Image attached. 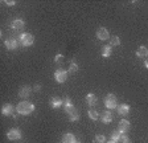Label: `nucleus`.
I'll list each match as a JSON object with an SVG mask.
<instances>
[{
    "instance_id": "nucleus-1",
    "label": "nucleus",
    "mask_w": 148,
    "mask_h": 143,
    "mask_svg": "<svg viewBox=\"0 0 148 143\" xmlns=\"http://www.w3.org/2000/svg\"><path fill=\"white\" fill-rule=\"evenodd\" d=\"M16 111L21 115H29L34 111V105L28 102V101H23V102H20L16 106Z\"/></svg>"
},
{
    "instance_id": "nucleus-2",
    "label": "nucleus",
    "mask_w": 148,
    "mask_h": 143,
    "mask_svg": "<svg viewBox=\"0 0 148 143\" xmlns=\"http://www.w3.org/2000/svg\"><path fill=\"white\" fill-rule=\"evenodd\" d=\"M18 41H20V44L24 45V47H31L32 44L34 43V37L31 33H23L21 36H20V38H18Z\"/></svg>"
},
{
    "instance_id": "nucleus-3",
    "label": "nucleus",
    "mask_w": 148,
    "mask_h": 143,
    "mask_svg": "<svg viewBox=\"0 0 148 143\" xmlns=\"http://www.w3.org/2000/svg\"><path fill=\"white\" fill-rule=\"evenodd\" d=\"M105 105L107 106V109H115L118 106V100L114 94H108L105 98Z\"/></svg>"
},
{
    "instance_id": "nucleus-4",
    "label": "nucleus",
    "mask_w": 148,
    "mask_h": 143,
    "mask_svg": "<svg viewBox=\"0 0 148 143\" xmlns=\"http://www.w3.org/2000/svg\"><path fill=\"white\" fill-rule=\"evenodd\" d=\"M21 131L18 130V129H12V130H9L8 133H7V138H8L9 140H18L21 139Z\"/></svg>"
},
{
    "instance_id": "nucleus-5",
    "label": "nucleus",
    "mask_w": 148,
    "mask_h": 143,
    "mask_svg": "<svg viewBox=\"0 0 148 143\" xmlns=\"http://www.w3.org/2000/svg\"><path fill=\"white\" fill-rule=\"evenodd\" d=\"M54 78L57 82L64 84V82L66 81V78H68V72L62 70V69H58V70H56V73H54Z\"/></svg>"
},
{
    "instance_id": "nucleus-6",
    "label": "nucleus",
    "mask_w": 148,
    "mask_h": 143,
    "mask_svg": "<svg viewBox=\"0 0 148 143\" xmlns=\"http://www.w3.org/2000/svg\"><path fill=\"white\" fill-rule=\"evenodd\" d=\"M18 45H20V41L16 40V38H8V40H5V48L9 50L16 49Z\"/></svg>"
},
{
    "instance_id": "nucleus-7",
    "label": "nucleus",
    "mask_w": 148,
    "mask_h": 143,
    "mask_svg": "<svg viewBox=\"0 0 148 143\" xmlns=\"http://www.w3.org/2000/svg\"><path fill=\"white\" fill-rule=\"evenodd\" d=\"M64 110H65V113H66V114H70L73 110H75V107L73 106V103H71V101H70V98H65V101H64Z\"/></svg>"
},
{
    "instance_id": "nucleus-8",
    "label": "nucleus",
    "mask_w": 148,
    "mask_h": 143,
    "mask_svg": "<svg viewBox=\"0 0 148 143\" xmlns=\"http://www.w3.org/2000/svg\"><path fill=\"white\" fill-rule=\"evenodd\" d=\"M12 28L15 29V31H23V29L25 28V23L20 19H16V20H13V23H12Z\"/></svg>"
},
{
    "instance_id": "nucleus-9",
    "label": "nucleus",
    "mask_w": 148,
    "mask_h": 143,
    "mask_svg": "<svg viewBox=\"0 0 148 143\" xmlns=\"http://www.w3.org/2000/svg\"><path fill=\"white\" fill-rule=\"evenodd\" d=\"M97 37L99 40H107L108 38V31L106 28H99L97 31Z\"/></svg>"
},
{
    "instance_id": "nucleus-10",
    "label": "nucleus",
    "mask_w": 148,
    "mask_h": 143,
    "mask_svg": "<svg viewBox=\"0 0 148 143\" xmlns=\"http://www.w3.org/2000/svg\"><path fill=\"white\" fill-rule=\"evenodd\" d=\"M62 105H64V101H62L61 98H58V97H54V98L50 100V106L54 107V109H58V107H61Z\"/></svg>"
},
{
    "instance_id": "nucleus-11",
    "label": "nucleus",
    "mask_w": 148,
    "mask_h": 143,
    "mask_svg": "<svg viewBox=\"0 0 148 143\" xmlns=\"http://www.w3.org/2000/svg\"><path fill=\"white\" fill-rule=\"evenodd\" d=\"M130 130V122L126 121V119H123V121L119 122V131L120 133H127V131Z\"/></svg>"
},
{
    "instance_id": "nucleus-12",
    "label": "nucleus",
    "mask_w": 148,
    "mask_h": 143,
    "mask_svg": "<svg viewBox=\"0 0 148 143\" xmlns=\"http://www.w3.org/2000/svg\"><path fill=\"white\" fill-rule=\"evenodd\" d=\"M31 91H32V89L29 86H24L18 90V96L21 97V98H28L29 94H31Z\"/></svg>"
},
{
    "instance_id": "nucleus-13",
    "label": "nucleus",
    "mask_w": 148,
    "mask_h": 143,
    "mask_svg": "<svg viewBox=\"0 0 148 143\" xmlns=\"http://www.w3.org/2000/svg\"><path fill=\"white\" fill-rule=\"evenodd\" d=\"M1 114L3 115H12L13 114V106L9 105V103H5L1 109Z\"/></svg>"
},
{
    "instance_id": "nucleus-14",
    "label": "nucleus",
    "mask_w": 148,
    "mask_h": 143,
    "mask_svg": "<svg viewBox=\"0 0 148 143\" xmlns=\"http://www.w3.org/2000/svg\"><path fill=\"white\" fill-rule=\"evenodd\" d=\"M101 119L103 123H110V122L112 121V114H111L110 111H103L101 115Z\"/></svg>"
},
{
    "instance_id": "nucleus-15",
    "label": "nucleus",
    "mask_w": 148,
    "mask_h": 143,
    "mask_svg": "<svg viewBox=\"0 0 148 143\" xmlns=\"http://www.w3.org/2000/svg\"><path fill=\"white\" fill-rule=\"evenodd\" d=\"M130 113V106L126 105V103H122V105H119V107H118V114L120 115H127Z\"/></svg>"
},
{
    "instance_id": "nucleus-16",
    "label": "nucleus",
    "mask_w": 148,
    "mask_h": 143,
    "mask_svg": "<svg viewBox=\"0 0 148 143\" xmlns=\"http://www.w3.org/2000/svg\"><path fill=\"white\" fill-rule=\"evenodd\" d=\"M62 143H77V140L73 134H65L62 138Z\"/></svg>"
},
{
    "instance_id": "nucleus-17",
    "label": "nucleus",
    "mask_w": 148,
    "mask_h": 143,
    "mask_svg": "<svg viewBox=\"0 0 148 143\" xmlns=\"http://www.w3.org/2000/svg\"><path fill=\"white\" fill-rule=\"evenodd\" d=\"M86 102L89 103L90 106H94V105H97V96L95 94H92V93H90V94H87L86 96Z\"/></svg>"
},
{
    "instance_id": "nucleus-18",
    "label": "nucleus",
    "mask_w": 148,
    "mask_h": 143,
    "mask_svg": "<svg viewBox=\"0 0 148 143\" xmlns=\"http://www.w3.org/2000/svg\"><path fill=\"white\" fill-rule=\"evenodd\" d=\"M147 54H148V50L145 47H140L136 50V56H138L139 58H144V57H147Z\"/></svg>"
},
{
    "instance_id": "nucleus-19",
    "label": "nucleus",
    "mask_w": 148,
    "mask_h": 143,
    "mask_svg": "<svg viewBox=\"0 0 148 143\" xmlns=\"http://www.w3.org/2000/svg\"><path fill=\"white\" fill-rule=\"evenodd\" d=\"M102 56L103 57L111 56V45H105V47H102Z\"/></svg>"
},
{
    "instance_id": "nucleus-20",
    "label": "nucleus",
    "mask_w": 148,
    "mask_h": 143,
    "mask_svg": "<svg viewBox=\"0 0 148 143\" xmlns=\"http://www.w3.org/2000/svg\"><path fill=\"white\" fill-rule=\"evenodd\" d=\"M68 115H69V118H70V121H73V122H75V121L79 119V113L77 111V109L73 110V111H71L70 114H68Z\"/></svg>"
},
{
    "instance_id": "nucleus-21",
    "label": "nucleus",
    "mask_w": 148,
    "mask_h": 143,
    "mask_svg": "<svg viewBox=\"0 0 148 143\" xmlns=\"http://www.w3.org/2000/svg\"><path fill=\"white\" fill-rule=\"evenodd\" d=\"M122 134H123V133H120V131L115 130L114 133L111 134V139H112V140H116V142H119V140L122 139Z\"/></svg>"
},
{
    "instance_id": "nucleus-22",
    "label": "nucleus",
    "mask_w": 148,
    "mask_h": 143,
    "mask_svg": "<svg viewBox=\"0 0 148 143\" xmlns=\"http://www.w3.org/2000/svg\"><path fill=\"white\" fill-rule=\"evenodd\" d=\"M119 45H120V38L118 36L111 37V47H119Z\"/></svg>"
},
{
    "instance_id": "nucleus-23",
    "label": "nucleus",
    "mask_w": 148,
    "mask_h": 143,
    "mask_svg": "<svg viewBox=\"0 0 148 143\" xmlns=\"http://www.w3.org/2000/svg\"><path fill=\"white\" fill-rule=\"evenodd\" d=\"M89 117L92 119V121H97V119H98V117H99V114L95 111V110L91 109V110H89Z\"/></svg>"
},
{
    "instance_id": "nucleus-24",
    "label": "nucleus",
    "mask_w": 148,
    "mask_h": 143,
    "mask_svg": "<svg viewBox=\"0 0 148 143\" xmlns=\"http://www.w3.org/2000/svg\"><path fill=\"white\" fill-rule=\"evenodd\" d=\"M95 143H106V138L105 135H97L95 137Z\"/></svg>"
},
{
    "instance_id": "nucleus-25",
    "label": "nucleus",
    "mask_w": 148,
    "mask_h": 143,
    "mask_svg": "<svg viewBox=\"0 0 148 143\" xmlns=\"http://www.w3.org/2000/svg\"><path fill=\"white\" fill-rule=\"evenodd\" d=\"M77 70H78V65L74 64V62H71L70 66H69V72H70V73H74V72H77Z\"/></svg>"
},
{
    "instance_id": "nucleus-26",
    "label": "nucleus",
    "mask_w": 148,
    "mask_h": 143,
    "mask_svg": "<svg viewBox=\"0 0 148 143\" xmlns=\"http://www.w3.org/2000/svg\"><path fill=\"white\" fill-rule=\"evenodd\" d=\"M62 60V54H57V56H56V58H54V61L56 62H60Z\"/></svg>"
},
{
    "instance_id": "nucleus-27",
    "label": "nucleus",
    "mask_w": 148,
    "mask_h": 143,
    "mask_svg": "<svg viewBox=\"0 0 148 143\" xmlns=\"http://www.w3.org/2000/svg\"><path fill=\"white\" fill-rule=\"evenodd\" d=\"M5 3L8 4V6H15V1H9V0H5Z\"/></svg>"
},
{
    "instance_id": "nucleus-28",
    "label": "nucleus",
    "mask_w": 148,
    "mask_h": 143,
    "mask_svg": "<svg viewBox=\"0 0 148 143\" xmlns=\"http://www.w3.org/2000/svg\"><path fill=\"white\" fill-rule=\"evenodd\" d=\"M122 143H131V140H130L128 138H124V139L122 140Z\"/></svg>"
},
{
    "instance_id": "nucleus-29",
    "label": "nucleus",
    "mask_w": 148,
    "mask_h": 143,
    "mask_svg": "<svg viewBox=\"0 0 148 143\" xmlns=\"http://www.w3.org/2000/svg\"><path fill=\"white\" fill-rule=\"evenodd\" d=\"M34 90H36V91H40V85H36V86H34Z\"/></svg>"
},
{
    "instance_id": "nucleus-30",
    "label": "nucleus",
    "mask_w": 148,
    "mask_h": 143,
    "mask_svg": "<svg viewBox=\"0 0 148 143\" xmlns=\"http://www.w3.org/2000/svg\"><path fill=\"white\" fill-rule=\"evenodd\" d=\"M107 143H118V142H116V140H112V139H111V140H108Z\"/></svg>"
},
{
    "instance_id": "nucleus-31",
    "label": "nucleus",
    "mask_w": 148,
    "mask_h": 143,
    "mask_svg": "<svg viewBox=\"0 0 148 143\" xmlns=\"http://www.w3.org/2000/svg\"><path fill=\"white\" fill-rule=\"evenodd\" d=\"M144 65H145V68H148V60H147V61L144 62Z\"/></svg>"
},
{
    "instance_id": "nucleus-32",
    "label": "nucleus",
    "mask_w": 148,
    "mask_h": 143,
    "mask_svg": "<svg viewBox=\"0 0 148 143\" xmlns=\"http://www.w3.org/2000/svg\"><path fill=\"white\" fill-rule=\"evenodd\" d=\"M77 143H79V142H77Z\"/></svg>"
}]
</instances>
